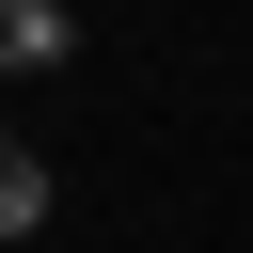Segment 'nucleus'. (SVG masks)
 I'll list each match as a JSON object with an SVG mask.
<instances>
[{
    "mask_svg": "<svg viewBox=\"0 0 253 253\" xmlns=\"http://www.w3.org/2000/svg\"><path fill=\"white\" fill-rule=\"evenodd\" d=\"M79 63V16L63 0H0V79H63Z\"/></svg>",
    "mask_w": 253,
    "mask_h": 253,
    "instance_id": "f257e3e1",
    "label": "nucleus"
},
{
    "mask_svg": "<svg viewBox=\"0 0 253 253\" xmlns=\"http://www.w3.org/2000/svg\"><path fill=\"white\" fill-rule=\"evenodd\" d=\"M47 206H63V174H47V158H32V142H16V158H0V237H16V253H32V237H47Z\"/></svg>",
    "mask_w": 253,
    "mask_h": 253,
    "instance_id": "f03ea898",
    "label": "nucleus"
}]
</instances>
